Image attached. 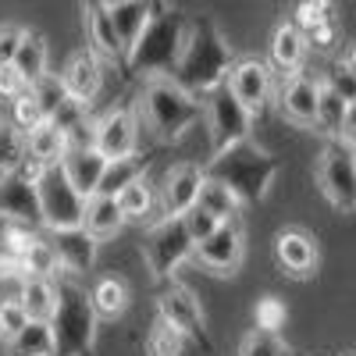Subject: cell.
<instances>
[{
    "label": "cell",
    "mask_w": 356,
    "mask_h": 356,
    "mask_svg": "<svg viewBox=\"0 0 356 356\" xmlns=\"http://www.w3.org/2000/svg\"><path fill=\"white\" fill-rule=\"evenodd\" d=\"M228 68H232V47L218 33V25L211 18H196L193 25H186V43L175 61L171 79L182 89H189L193 97H200L218 89Z\"/></svg>",
    "instance_id": "6da1fadb"
},
{
    "label": "cell",
    "mask_w": 356,
    "mask_h": 356,
    "mask_svg": "<svg viewBox=\"0 0 356 356\" xmlns=\"http://www.w3.org/2000/svg\"><path fill=\"white\" fill-rule=\"evenodd\" d=\"M278 175V161L260 150L253 139H243V143H232L225 150L214 154V161L203 168V178H214L221 182L239 203H260L267 196Z\"/></svg>",
    "instance_id": "7a4b0ae2"
},
{
    "label": "cell",
    "mask_w": 356,
    "mask_h": 356,
    "mask_svg": "<svg viewBox=\"0 0 356 356\" xmlns=\"http://www.w3.org/2000/svg\"><path fill=\"white\" fill-rule=\"evenodd\" d=\"M54 292L57 303L47 321L54 332V356H86L97 342V314L89 307V292L75 282V275L61 278Z\"/></svg>",
    "instance_id": "3957f363"
},
{
    "label": "cell",
    "mask_w": 356,
    "mask_h": 356,
    "mask_svg": "<svg viewBox=\"0 0 356 356\" xmlns=\"http://www.w3.org/2000/svg\"><path fill=\"white\" fill-rule=\"evenodd\" d=\"M143 118L146 125H150V132L157 139H178L186 136L200 118H203V104L200 97H193L189 89H182L171 75H154L150 82L143 86Z\"/></svg>",
    "instance_id": "277c9868"
},
{
    "label": "cell",
    "mask_w": 356,
    "mask_h": 356,
    "mask_svg": "<svg viewBox=\"0 0 356 356\" xmlns=\"http://www.w3.org/2000/svg\"><path fill=\"white\" fill-rule=\"evenodd\" d=\"M182 43H186V18L171 8H161L150 22H146L139 40L125 50L129 68L139 72V75H150V79L171 75L178 54H182Z\"/></svg>",
    "instance_id": "5b68a950"
},
{
    "label": "cell",
    "mask_w": 356,
    "mask_h": 356,
    "mask_svg": "<svg viewBox=\"0 0 356 356\" xmlns=\"http://www.w3.org/2000/svg\"><path fill=\"white\" fill-rule=\"evenodd\" d=\"M36 203H40V218L43 228H75L82 225V196L68 182V175L61 164H47L43 175L36 178Z\"/></svg>",
    "instance_id": "8992f818"
},
{
    "label": "cell",
    "mask_w": 356,
    "mask_h": 356,
    "mask_svg": "<svg viewBox=\"0 0 356 356\" xmlns=\"http://www.w3.org/2000/svg\"><path fill=\"white\" fill-rule=\"evenodd\" d=\"M203 118H207V129H211V143H214V154L225 150L232 143H243L250 139V125H253V114L228 93V86L221 82L218 89L203 93Z\"/></svg>",
    "instance_id": "52a82bcc"
},
{
    "label": "cell",
    "mask_w": 356,
    "mask_h": 356,
    "mask_svg": "<svg viewBox=\"0 0 356 356\" xmlns=\"http://www.w3.org/2000/svg\"><path fill=\"white\" fill-rule=\"evenodd\" d=\"M193 239H189V232L182 225V218H164L154 232H150V239H146V260H150V271L154 278H171V271L178 264H186L193 257Z\"/></svg>",
    "instance_id": "ba28073f"
},
{
    "label": "cell",
    "mask_w": 356,
    "mask_h": 356,
    "mask_svg": "<svg viewBox=\"0 0 356 356\" xmlns=\"http://www.w3.org/2000/svg\"><path fill=\"white\" fill-rule=\"evenodd\" d=\"M321 189L328 193V200L339 211H353L356 207V161H353V146L332 143L321 157Z\"/></svg>",
    "instance_id": "9c48e42d"
},
{
    "label": "cell",
    "mask_w": 356,
    "mask_h": 356,
    "mask_svg": "<svg viewBox=\"0 0 356 356\" xmlns=\"http://www.w3.org/2000/svg\"><path fill=\"white\" fill-rule=\"evenodd\" d=\"M225 86L228 93L239 100L250 114H260L267 107V100H271V68H267L264 61H257V57H243V61H232L228 75H225Z\"/></svg>",
    "instance_id": "30bf717a"
},
{
    "label": "cell",
    "mask_w": 356,
    "mask_h": 356,
    "mask_svg": "<svg viewBox=\"0 0 356 356\" xmlns=\"http://www.w3.org/2000/svg\"><path fill=\"white\" fill-rule=\"evenodd\" d=\"M0 218H8L18 228L29 232H43V218H40V203H36V186L22 178L18 168L0 175Z\"/></svg>",
    "instance_id": "8fae6325"
},
{
    "label": "cell",
    "mask_w": 356,
    "mask_h": 356,
    "mask_svg": "<svg viewBox=\"0 0 356 356\" xmlns=\"http://www.w3.org/2000/svg\"><path fill=\"white\" fill-rule=\"evenodd\" d=\"M136 146H139V118L132 111L114 107L93 122V150L104 154L107 161L136 154Z\"/></svg>",
    "instance_id": "7c38bea8"
},
{
    "label": "cell",
    "mask_w": 356,
    "mask_h": 356,
    "mask_svg": "<svg viewBox=\"0 0 356 356\" xmlns=\"http://www.w3.org/2000/svg\"><path fill=\"white\" fill-rule=\"evenodd\" d=\"M43 239L57 257V267H65L68 275H86L97 264V239L82 225L75 228H43Z\"/></svg>",
    "instance_id": "4fadbf2b"
},
{
    "label": "cell",
    "mask_w": 356,
    "mask_h": 356,
    "mask_svg": "<svg viewBox=\"0 0 356 356\" xmlns=\"http://www.w3.org/2000/svg\"><path fill=\"white\" fill-rule=\"evenodd\" d=\"M157 310H161V324L175 328L178 335H182V339L207 342L200 300H196V296H193L186 285H168V289L157 296Z\"/></svg>",
    "instance_id": "5bb4252c"
},
{
    "label": "cell",
    "mask_w": 356,
    "mask_h": 356,
    "mask_svg": "<svg viewBox=\"0 0 356 356\" xmlns=\"http://www.w3.org/2000/svg\"><path fill=\"white\" fill-rule=\"evenodd\" d=\"M193 257L207 267V271H218V275L235 271L239 260H243V228H239V221H221L203 243H196Z\"/></svg>",
    "instance_id": "9a60e30c"
},
{
    "label": "cell",
    "mask_w": 356,
    "mask_h": 356,
    "mask_svg": "<svg viewBox=\"0 0 356 356\" xmlns=\"http://www.w3.org/2000/svg\"><path fill=\"white\" fill-rule=\"evenodd\" d=\"M203 186V168L196 164H178L164 175V186H161V214L164 218H182L189 207H196V193Z\"/></svg>",
    "instance_id": "2e32d148"
},
{
    "label": "cell",
    "mask_w": 356,
    "mask_h": 356,
    "mask_svg": "<svg viewBox=\"0 0 356 356\" xmlns=\"http://www.w3.org/2000/svg\"><path fill=\"white\" fill-rule=\"evenodd\" d=\"M61 86H65L68 100L89 107V104L100 97V89H104V61H100V57H93L89 50L75 54L72 61H68V68H65V75H61Z\"/></svg>",
    "instance_id": "e0dca14e"
},
{
    "label": "cell",
    "mask_w": 356,
    "mask_h": 356,
    "mask_svg": "<svg viewBox=\"0 0 356 356\" xmlns=\"http://www.w3.org/2000/svg\"><path fill=\"white\" fill-rule=\"evenodd\" d=\"M57 164H61V171L68 175V182L75 186V193L86 200V196L97 193V182H100L104 168H107V157L97 154L93 146H68L65 157Z\"/></svg>",
    "instance_id": "ac0fdd59"
},
{
    "label": "cell",
    "mask_w": 356,
    "mask_h": 356,
    "mask_svg": "<svg viewBox=\"0 0 356 356\" xmlns=\"http://www.w3.org/2000/svg\"><path fill=\"white\" fill-rule=\"evenodd\" d=\"M86 40H89V54L100 57V61H122L125 57V47L118 40L111 15L100 0H89L86 4Z\"/></svg>",
    "instance_id": "d6986e66"
},
{
    "label": "cell",
    "mask_w": 356,
    "mask_h": 356,
    "mask_svg": "<svg viewBox=\"0 0 356 356\" xmlns=\"http://www.w3.org/2000/svg\"><path fill=\"white\" fill-rule=\"evenodd\" d=\"M317 93L321 82L307 79V75H289L285 89H282V114L296 125H314L317 122Z\"/></svg>",
    "instance_id": "ffe728a7"
},
{
    "label": "cell",
    "mask_w": 356,
    "mask_h": 356,
    "mask_svg": "<svg viewBox=\"0 0 356 356\" xmlns=\"http://www.w3.org/2000/svg\"><path fill=\"white\" fill-rule=\"evenodd\" d=\"M161 8H164L161 0H129V4L107 8L111 25H114V33H118V40H122V47H125V50L139 40V33L146 29V22H150Z\"/></svg>",
    "instance_id": "44dd1931"
},
{
    "label": "cell",
    "mask_w": 356,
    "mask_h": 356,
    "mask_svg": "<svg viewBox=\"0 0 356 356\" xmlns=\"http://www.w3.org/2000/svg\"><path fill=\"white\" fill-rule=\"evenodd\" d=\"M125 225V214H122V207H118L114 196H86L82 203V228L93 235V239H107V235L114 232H122Z\"/></svg>",
    "instance_id": "7402d4cb"
},
{
    "label": "cell",
    "mask_w": 356,
    "mask_h": 356,
    "mask_svg": "<svg viewBox=\"0 0 356 356\" xmlns=\"http://www.w3.org/2000/svg\"><path fill=\"white\" fill-rule=\"evenodd\" d=\"M307 33L303 29H296V25H278L275 29V36H271V61L278 72L285 75H296L303 65V57H307Z\"/></svg>",
    "instance_id": "603a6c76"
},
{
    "label": "cell",
    "mask_w": 356,
    "mask_h": 356,
    "mask_svg": "<svg viewBox=\"0 0 356 356\" xmlns=\"http://www.w3.org/2000/svg\"><path fill=\"white\" fill-rule=\"evenodd\" d=\"M146 168H150V157H146V154H129V157L107 161V168H104V175H100L93 196H118L125 186H132L136 178H143Z\"/></svg>",
    "instance_id": "cb8c5ba5"
},
{
    "label": "cell",
    "mask_w": 356,
    "mask_h": 356,
    "mask_svg": "<svg viewBox=\"0 0 356 356\" xmlns=\"http://www.w3.org/2000/svg\"><path fill=\"white\" fill-rule=\"evenodd\" d=\"M278 260L289 267L292 275H310L314 271V264H317V246L307 232L300 228H292V232H282L278 235Z\"/></svg>",
    "instance_id": "d4e9b609"
},
{
    "label": "cell",
    "mask_w": 356,
    "mask_h": 356,
    "mask_svg": "<svg viewBox=\"0 0 356 356\" xmlns=\"http://www.w3.org/2000/svg\"><path fill=\"white\" fill-rule=\"evenodd\" d=\"M22 146H25L29 157H36L43 164H57V161L65 157V150H68V136L57 129V125L43 122V125H36L33 132L22 139Z\"/></svg>",
    "instance_id": "484cf974"
},
{
    "label": "cell",
    "mask_w": 356,
    "mask_h": 356,
    "mask_svg": "<svg viewBox=\"0 0 356 356\" xmlns=\"http://www.w3.org/2000/svg\"><path fill=\"white\" fill-rule=\"evenodd\" d=\"M11 68L25 79V86L40 82L47 75V40L40 33H25L22 43H18V54H15Z\"/></svg>",
    "instance_id": "4316f807"
},
{
    "label": "cell",
    "mask_w": 356,
    "mask_h": 356,
    "mask_svg": "<svg viewBox=\"0 0 356 356\" xmlns=\"http://www.w3.org/2000/svg\"><path fill=\"white\" fill-rule=\"evenodd\" d=\"M18 303H22V310H25L29 321H50L54 303H57L54 282H50V278H22Z\"/></svg>",
    "instance_id": "83f0119b"
},
{
    "label": "cell",
    "mask_w": 356,
    "mask_h": 356,
    "mask_svg": "<svg viewBox=\"0 0 356 356\" xmlns=\"http://www.w3.org/2000/svg\"><path fill=\"white\" fill-rule=\"evenodd\" d=\"M118 200V207H122V214H125V221H143V218H150V214H157L161 207H157V193H154V182L150 178H136L132 186H125L122 193L114 196Z\"/></svg>",
    "instance_id": "f1b7e54d"
},
{
    "label": "cell",
    "mask_w": 356,
    "mask_h": 356,
    "mask_svg": "<svg viewBox=\"0 0 356 356\" xmlns=\"http://www.w3.org/2000/svg\"><path fill=\"white\" fill-rule=\"evenodd\" d=\"M11 356H54V332L47 321H25V328L8 339Z\"/></svg>",
    "instance_id": "f546056e"
},
{
    "label": "cell",
    "mask_w": 356,
    "mask_h": 356,
    "mask_svg": "<svg viewBox=\"0 0 356 356\" xmlns=\"http://www.w3.org/2000/svg\"><path fill=\"white\" fill-rule=\"evenodd\" d=\"M89 307H93L97 317H122L129 307V289L118 278H100L89 289Z\"/></svg>",
    "instance_id": "4dcf8cb0"
},
{
    "label": "cell",
    "mask_w": 356,
    "mask_h": 356,
    "mask_svg": "<svg viewBox=\"0 0 356 356\" xmlns=\"http://www.w3.org/2000/svg\"><path fill=\"white\" fill-rule=\"evenodd\" d=\"M18 271H22V278H50V275H57V257L47 246L43 232L18 253Z\"/></svg>",
    "instance_id": "1f68e13d"
},
{
    "label": "cell",
    "mask_w": 356,
    "mask_h": 356,
    "mask_svg": "<svg viewBox=\"0 0 356 356\" xmlns=\"http://www.w3.org/2000/svg\"><path fill=\"white\" fill-rule=\"evenodd\" d=\"M196 207H203L207 214H214L218 221H235V214H239V200H235L221 182H214V178H203V186L196 193Z\"/></svg>",
    "instance_id": "d6a6232c"
},
{
    "label": "cell",
    "mask_w": 356,
    "mask_h": 356,
    "mask_svg": "<svg viewBox=\"0 0 356 356\" xmlns=\"http://www.w3.org/2000/svg\"><path fill=\"white\" fill-rule=\"evenodd\" d=\"M4 122L25 139L29 132H33L36 125H43L47 122V114H43V107L36 104V97L33 93H29V89H25V93L22 97H15L11 104H8V114H4Z\"/></svg>",
    "instance_id": "836d02e7"
},
{
    "label": "cell",
    "mask_w": 356,
    "mask_h": 356,
    "mask_svg": "<svg viewBox=\"0 0 356 356\" xmlns=\"http://www.w3.org/2000/svg\"><path fill=\"white\" fill-rule=\"evenodd\" d=\"M239 356H292L275 332H250L239 346Z\"/></svg>",
    "instance_id": "e575fe53"
},
{
    "label": "cell",
    "mask_w": 356,
    "mask_h": 356,
    "mask_svg": "<svg viewBox=\"0 0 356 356\" xmlns=\"http://www.w3.org/2000/svg\"><path fill=\"white\" fill-rule=\"evenodd\" d=\"M29 93L36 97V104L43 107V114H47V122H50V114L61 107L65 100H68V93H65V86H61V79H54V75H43L40 82H33L29 86Z\"/></svg>",
    "instance_id": "d590c367"
},
{
    "label": "cell",
    "mask_w": 356,
    "mask_h": 356,
    "mask_svg": "<svg viewBox=\"0 0 356 356\" xmlns=\"http://www.w3.org/2000/svg\"><path fill=\"white\" fill-rule=\"evenodd\" d=\"M146 349H150V356H182L186 339L178 335L175 328H168V324L157 321V328L150 332V342H146Z\"/></svg>",
    "instance_id": "8d00e7d4"
},
{
    "label": "cell",
    "mask_w": 356,
    "mask_h": 356,
    "mask_svg": "<svg viewBox=\"0 0 356 356\" xmlns=\"http://www.w3.org/2000/svg\"><path fill=\"white\" fill-rule=\"evenodd\" d=\"M22 154H25L22 136H18V132H15V129L4 122V114H0V175L11 171V168H18Z\"/></svg>",
    "instance_id": "74e56055"
},
{
    "label": "cell",
    "mask_w": 356,
    "mask_h": 356,
    "mask_svg": "<svg viewBox=\"0 0 356 356\" xmlns=\"http://www.w3.org/2000/svg\"><path fill=\"white\" fill-rule=\"evenodd\" d=\"M182 225H186V232H189V239H193V246L196 243H203L207 239V235H211L221 221L214 218V214H207L203 211V207H189V211L182 214Z\"/></svg>",
    "instance_id": "f35d334b"
},
{
    "label": "cell",
    "mask_w": 356,
    "mask_h": 356,
    "mask_svg": "<svg viewBox=\"0 0 356 356\" xmlns=\"http://www.w3.org/2000/svg\"><path fill=\"white\" fill-rule=\"evenodd\" d=\"M25 310H22V303L18 300H8V303H0V332H4V339H11V335H18L22 328H25Z\"/></svg>",
    "instance_id": "ab89813d"
},
{
    "label": "cell",
    "mask_w": 356,
    "mask_h": 356,
    "mask_svg": "<svg viewBox=\"0 0 356 356\" xmlns=\"http://www.w3.org/2000/svg\"><path fill=\"white\" fill-rule=\"evenodd\" d=\"M22 36H25V29H18V25H0V68L15 61Z\"/></svg>",
    "instance_id": "60d3db41"
},
{
    "label": "cell",
    "mask_w": 356,
    "mask_h": 356,
    "mask_svg": "<svg viewBox=\"0 0 356 356\" xmlns=\"http://www.w3.org/2000/svg\"><path fill=\"white\" fill-rule=\"evenodd\" d=\"M25 79L11 68V65H4V68H0V104H11L15 97H22L25 93Z\"/></svg>",
    "instance_id": "b9f144b4"
},
{
    "label": "cell",
    "mask_w": 356,
    "mask_h": 356,
    "mask_svg": "<svg viewBox=\"0 0 356 356\" xmlns=\"http://www.w3.org/2000/svg\"><path fill=\"white\" fill-rule=\"evenodd\" d=\"M282 321H285V310H282L278 300H264V303L257 307V324H260V332H275Z\"/></svg>",
    "instance_id": "7bdbcfd3"
},
{
    "label": "cell",
    "mask_w": 356,
    "mask_h": 356,
    "mask_svg": "<svg viewBox=\"0 0 356 356\" xmlns=\"http://www.w3.org/2000/svg\"><path fill=\"white\" fill-rule=\"evenodd\" d=\"M104 8H118V4H129V0H100Z\"/></svg>",
    "instance_id": "ee69618b"
}]
</instances>
